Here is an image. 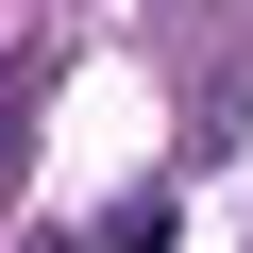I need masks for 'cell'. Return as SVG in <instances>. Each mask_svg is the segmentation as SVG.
I'll return each mask as SVG.
<instances>
[{
  "label": "cell",
  "mask_w": 253,
  "mask_h": 253,
  "mask_svg": "<svg viewBox=\"0 0 253 253\" xmlns=\"http://www.w3.org/2000/svg\"><path fill=\"white\" fill-rule=\"evenodd\" d=\"M0 152H17V68H0Z\"/></svg>",
  "instance_id": "obj_1"
}]
</instances>
